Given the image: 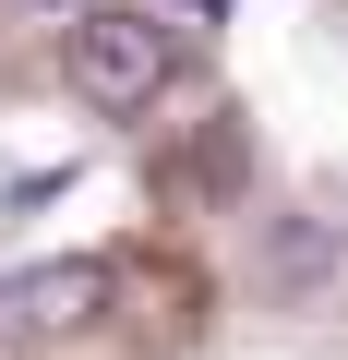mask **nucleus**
I'll list each match as a JSON object with an SVG mask.
<instances>
[{
    "label": "nucleus",
    "instance_id": "obj_1",
    "mask_svg": "<svg viewBox=\"0 0 348 360\" xmlns=\"http://www.w3.org/2000/svg\"><path fill=\"white\" fill-rule=\"evenodd\" d=\"M168 72H181V25H156V0H144V13H120V0L72 13V84L96 108H144Z\"/></svg>",
    "mask_w": 348,
    "mask_h": 360
},
{
    "label": "nucleus",
    "instance_id": "obj_2",
    "mask_svg": "<svg viewBox=\"0 0 348 360\" xmlns=\"http://www.w3.org/2000/svg\"><path fill=\"white\" fill-rule=\"evenodd\" d=\"M0 312L37 324V336H72V324H96V312H108V264H96V252L25 264V276H0Z\"/></svg>",
    "mask_w": 348,
    "mask_h": 360
},
{
    "label": "nucleus",
    "instance_id": "obj_3",
    "mask_svg": "<svg viewBox=\"0 0 348 360\" xmlns=\"http://www.w3.org/2000/svg\"><path fill=\"white\" fill-rule=\"evenodd\" d=\"M168 13H228V0H168Z\"/></svg>",
    "mask_w": 348,
    "mask_h": 360
},
{
    "label": "nucleus",
    "instance_id": "obj_4",
    "mask_svg": "<svg viewBox=\"0 0 348 360\" xmlns=\"http://www.w3.org/2000/svg\"><path fill=\"white\" fill-rule=\"evenodd\" d=\"M49 13H96V0H49Z\"/></svg>",
    "mask_w": 348,
    "mask_h": 360
}]
</instances>
